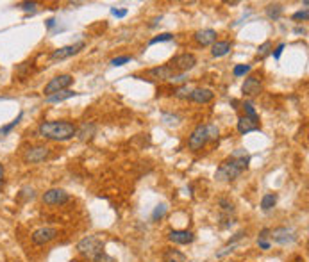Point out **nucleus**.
Listing matches in <instances>:
<instances>
[{"instance_id":"6e6552de","label":"nucleus","mask_w":309,"mask_h":262,"mask_svg":"<svg viewBox=\"0 0 309 262\" xmlns=\"http://www.w3.org/2000/svg\"><path fill=\"white\" fill-rule=\"evenodd\" d=\"M207 141L209 139H207V129H206V125H197L195 131L191 132V136L188 137V147L189 150H200Z\"/></svg>"},{"instance_id":"473e14b6","label":"nucleus","mask_w":309,"mask_h":262,"mask_svg":"<svg viewBox=\"0 0 309 262\" xmlns=\"http://www.w3.org/2000/svg\"><path fill=\"white\" fill-rule=\"evenodd\" d=\"M129 61H131V55H120V57H115V59L111 61V65L121 66V65H125V63H129Z\"/></svg>"},{"instance_id":"bb28decb","label":"nucleus","mask_w":309,"mask_h":262,"mask_svg":"<svg viewBox=\"0 0 309 262\" xmlns=\"http://www.w3.org/2000/svg\"><path fill=\"white\" fill-rule=\"evenodd\" d=\"M250 70H252V66L250 65H236L234 66V70H232V73H234V77H241V75H245V73H249Z\"/></svg>"},{"instance_id":"393cba45","label":"nucleus","mask_w":309,"mask_h":262,"mask_svg":"<svg viewBox=\"0 0 309 262\" xmlns=\"http://www.w3.org/2000/svg\"><path fill=\"white\" fill-rule=\"evenodd\" d=\"M243 109H245V116H247V118L259 120V118H258V113H256V109H254V105L250 104V102H245V104H243Z\"/></svg>"},{"instance_id":"ddd939ff","label":"nucleus","mask_w":309,"mask_h":262,"mask_svg":"<svg viewBox=\"0 0 309 262\" xmlns=\"http://www.w3.org/2000/svg\"><path fill=\"white\" fill-rule=\"evenodd\" d=\"M261 79L256 75H250L245 79V82H243L241 86V91L243 95H247V97H256V95L261 93Z\"/></svg>"},{"instance_id":"72a5a7b5","label":"nucleus","mask_w":309,"mask_h":262,"mask_svg":"<svg viewBox=\"0 0 309 262\" xmlns=\"http://www.w3.org/2000/svg\"><path fill=\"white\" fill-rule=\"evenodd\" d=\"M308 16H309V13H308V9H302V11H297L295 15H293V20H302V22H306L308 20Z\"/></svg>"},{"instance_id":"e433bc0d","label":"nucleus","mask_w":309,"mask_h":262,"mask_svg":"<svg viewBox=\"0 0 309 262\" xmlns=\"http://www.w3.org/2000/svg\"><path fill=\"white\" fill-rule=\"evenodd\" d=\"M282 50H284V43H281V45H279V47H277L275 50H274V52H272V54H274V57H275V59H279V57H281Z\"/></svg>"},{"instance_id":"9b49d317","label":"nucleus","mask_w":309,"mask_h":262,"mask_svg":"<svg viewBox=\"0 0 309 262\" xmlns=\"http://www.w3.org/2000/svg\"><path fill=\"white\" fill-rule=\"evenodd\" d=\"M68 193L63 191V189H49V191L43 195V203L47 205H61V203H67L68 202Z\"/></svg>"},{"instance_id":"423d86ee","label":"nucleus","mask_w":309,"mask_h":262,"mask_svg":"<svg viewBox=\"0 0 309 262\" xmlns=\"http://www.w3.org/2000/svg\"><path fill=\"white\" fill-rule=\"evenodd\" d=\"M270 239L277 245H292L297 241V234H295V230L288 229V227H277V229L270 230Z\"/></svg>"},{"instance_id":"c85d7f7f","label":"nucleus","mask_w":309,"mask_h":262,"mask_svg":"<svg viewBox=\"0 0 309 262\" xmlns=\"http://www.w3.org/2000/svg\"><path fill=\"white\" fill-rule=\"evenodd\" d=\"M165 213H166V205L161 203V205H157V207L154 209V213H152V219L157 221V219H161L163 216H165Z\"/></svg>"},{"instance_id":"aec40b11","label":"nucleus","mask_w":309,"mask_h":262,"mask_svg":"<svg viewBox=\"0 0 309 262\" xmlns=\"http://www.w3.org/2000/svg\"><path fill=\"white\" fill-rule=\"evenodd\" d=\"M163 262H186V255L181 250L175 248H168L163 253Z\"/></svg>"},{"instance_id":"7ed1b4c3","label":"nucleus","mask_w":309,"mask_h":262,"mask_svg":"<svg viewBox=\"0 0 309 262\" xmlns=\"http://www.w3.org/2000/svg\"><path fill=\"white\" fill-rule=\"evenodd\" d=\"M77 250L81 255L95 261L100 253H104V241L100 239L99 235H88V237H84V239L79 241Z\"/></svg>"},{"instance_id":"0eeeda50","label":"nucleus","mask_w":309,"mask_h":262,"mask_svg":"<svg viewBox=\"0 0 309 262\" xmlns=\"http://www.w3.org/2000/svg\"><path fill=\"white\" fill-rule=\"evenodd\" d=\"M50 157V148L49 147H41V145H36V147H31L29 150H25L23 153V161L31 164L36 163H43L45 159Z\"/></svg>"},{"instance_id":"dca6fc26","label":"nucleus","mask_w":309,"mask_h":262,"mask_svg":"<svg viewBox=\"0 0 309 262\" xmlns=\"http://www.w3.org/2000/svg\"><path fill=\"white\" fill-rule=\"evenodd\" d=\"M213 98H215V93L211 89H207V87H195L191 95H189V100H193L197 104H207Z\"/></svg>"},{"instance_id":"5701e85b","label":"nucleus","mask_w":309,"mask_h":262,"mask_svg":"<svg viewBox=\"0 0 309 262\" xmlns=\"http://www.w3.org/2000/svg\"><path fill=\"white\" fill-rule=\"evenodd\" d=\"M77 134H79V139L86 141V139H89V137L95 134V125L93 123H84V125L77 131Z\"/></svg>"},{"instance_id":"f03ea898","label":"nucleus","mask_w":309,"mask_h":262,"mask_svg":"<svg viewBox=\"0 0 309 262\" xmlns=\"http://www.w3.org/2000/svg\"><path fill=\"white\" fill-rule=\"evenodd\" d=\"M249 163H250V157H240V159H227L223 163L220 164V168L216 169L215 173V179L218 182H231V180H236L238 177L245 171V169L249 168Z\"/></svg>"},{"instance_id":"f704fd0d","label":"nucleus","mask_w":309,"mask_h":262,"mask_svg":"<svg viewBox=\"0 0 309 262\" xmlns=\"http://www.w3.org/2000/svg\"><path fill=\"white\" fill-rule=\"evenodd\" d=\"M127 9H116V7H111V15L116 18H123V16H127Z\"/></svg>"},{"instance_id":"7c9ffc66","label":"nucleus","mask_w":309,"mask_h":262,"mask_svg":"<svg viewBox=\"0 0 309 262\" xmlns=\"http://www.w3.org/2000/svg\"><path fill=\"white\" fill-rule=\"evenodd\" d=\"M18 7L22 11H36L38 9V2H23V4H18Z\"/></svg>"},{"instance_id":"f257e3e1","label":"nucleus","mask_w":309,"mask_h":262,"mask_svg":"<svg viewBox=\"0 0 309 262\" xmlns=\"http://www.w3.org/2000/svg\"><path fill=\"white\" fill-rule=\"evenodd\" d=\"M38 134L50 141H68L77 134V127L72 121H43L38 127Z\"/></svg>"},{"instance_id":"a211bd4d","label":"nucleus","mask_w":309,"mask_h":262,"mask_svg":"<svg viewBox=\"0 0 309 262\" xmlns=\"http://www.w3.org/2000/svg\"><path fill=\"white\" fill-rule=\"evenodd\" d=\"M232 49V43L231 41H215L213 43V49H211V54L213 57H223L231 52Z\"/></svg>"},{"instance_id":"4c0bfd02","label":"nucleus","mask_w":309,"mask_h":262,"mask_svg":"<svg viewBox=\"0 0 309 262\" xmlns=\"http://www.w3.org/2000/svg\"><path fill=\"white\" fill-rule=\"evenodd\" d=\"M258 245H259L261 250H270V243L265 239H258Z\"/></svg>"},{"instance_id":"a878e982","label":"nucleus","mask_w":309,"mask_h":262,"mask_svg":"<svg viewBox=\"0 0 309 262\" xmlns=\"http://www.w3.org/2000/svg\"><path fill=\"white\" fill-rule=\"evenodd\" d=\"M173 39V34L170 33H165V34H159V36H155L149 41V45H155V43H163V41H172Z\"/></svg>"},{"instance_id":"4468645a","label":"nucleus","mask_w":309,"mask_h":262,"mask_svg":"<svg viewBox=\"0 0 309 262\" xmlns=\"http://www.w3.org/2000/svg\"><path fill=\"white\" fill-rule=\"evenodd\" d=\"M168 239L172 243H175V245H189V243L195 241V235L189 230H172L168 234Z\"/></svg>"},{"instance_id":"2eb2a0df","label":"nucleus","mask_w":309,"mask_h":262,"mask_svg":"<svg viewBox=\"0 0 309 262\" xmlns=\"http://www.w3.org/2000/svg\"><path fill=\"white\" fill-rule=\"evenodd\" d=\"M193 38L200 47H209V45H213L216 41V31H213V29H202V31L195 33Z\"/></svg>"},{"instance_id":"9d476101","label":"nucleus","mask_w":309,"mask_h":262,"mask_svg":"<svg viewBox=\"0 0 309 262\" xmlns=\"http://www.w3.org/2000/svg\"><path fill=\"white\" fill-rule=\"evenodd\" d=\"M57 237V230L52 229V227H41V229L34 230L33 235H31V239H33L34 245H47L50 241H54Z\"/></svg>"},{"instance_id":"20e7f679","label":"nucleus","mask_w":309,"mask_h":262,"mask_svg":"<svg viewBox=\"0 0 309 262\" xmlns=\"http://www.w3.org/2000/svg\"><path fill=\"white\" fill-rule=\"evenodd\" d=\"M73 82V77L72 75H57L54 77V79H50V82L45 86L43 93L47 95V97H52V95L59 93V91H65V89H68V86Z\"/></svg>"},{"instance_id":"ea45409f","label":"nucleus","mask_w":309,"mask_h":262,"mask_svg":"<svg viewBox=\"0 0 309 262\" xmlns=\"http://www.w3.org/2000/svg\"><path fill=\"white\" fill-rule=\"evenodd\" d=\"M54 25H55V20H54V18H49V20H47V27L52 29Z\"/></svg>"},{"instance_id":"6ab92c4d","label":"nucleus","mask_w":309,"mask_h":262,"mask_svg":"<svg viewBox=\"0 0 309 262\" xmlns=\"http://www.w3.org/2000/svg\"><path fill=\"white\" fill-rule=\"evenodd\" d=\"M77 91H72V89H65V91H59V93L52 95V97H47L45 102L47 104H57V102H65L68 98H73V97H77Z\"/></svg>"},{"instance_id":"a19ab883","label":"nucleus","mask_w":309,"mask_h":262,"mask_svg":"<svg viewBox=\"0 0 309 262\" xmlns=\"http://www.w3.org/2000/svg\"><path fill=\"white\" fill-rule=\"evenodd\" d=\"M2 177H4V168H2V164H0V180H2Z\"/></svg>"},{"instance_id":"f3484780","label":"nucleus","mask_w":309,"mask_h":262,"mask_svg":"<svg viewBox=\"0 0 309 262\" xmlns=\"http://www.w3.org/2000/svg\"><path fill=\"white\" fill-rule=\"evenodd\" d=\"M238 131L241 134H249V132L259 131V120H252V118H247V116H241L238 120Z\"/></svg>"},{"instance_id":"b1692460","label":"nucleus","mask_w":309,"mask_h":262,"mask_svg":"<svg viewBox=\"0 0 309 262\" xmlns=\"http://www.w3.org/2000/svg\"><path fill=\"white\" fill-rule=\"evenodd\" d=\"M191 91H193V87H189L188 84L186 86H181L179 89H177L175 93V98H189V95H191Z\"/></svg>"},{"instance_id":"39448f33","label":"nucleus","mask_w":309,"mask_h":262,"mask_svg":"<svg viewBox=\"0 0 309 262\" xmlns=\"http://www.w3.org/2000/svg\"><path fill=\"white\" fill-rule=\"evenodd\" d=\"M195 65H197V57H195L193 54H179L175 55L173 59L168 63V66H170L173 71H181V73H184V71L191 70V68H195Z\"/></svg>"},{"instance_id":"c9c22d12","label":"nucleus","mask_w":309,"mask_h":262,"mask_svg":"<svg viewBox=\"0 0 309 262\" xmlns=\"http://www.w3.org/2000/svg\"><path fill=\"white\" fill-rule=\"evenodd\" d=\"M22 196H25V198H34L36 195H34V189H33V187H23V189H22Z\"/></svg>"},{"instance_id":"f8f14e48","label":"nucleus","mask_w":309,"mask_h":262,"mask_svg":"<svg viewBox=\"0 0 309 262\" xmlns=\"http://www.w3.org/2000/svg\"><path fill=\"white\" fill-rule=\"evenodd\" d=\"M147 73H149V77L150 79H154V81H172L173 75H175V71L172 70L168 65H161V66H155V68H150Z\"/></svg>"},{"instance_id":"1a4fd4ad","label":"nucleus","mask_w":309,"mask_h":262,"mask_svg":"<svg viewBox=\"0 0 309 262\" xmlns=\"http://www.w3.org/2000/svg\"><path fill=\"white\" fill-rule=\"evenodd\" d=\"M86 45L83 41H79L75 45H67V47H61V49L54 50L52 54H50V59L52 61H63V59H68V57H72V55L79 54L81 50L84 49Z\"/></svg>"},{"instance_id":"58836bf2","label":"nucleus","mask_w":309,"mask_h":262,"mask_svg":"<svg viewBox=\"0 0 309 262\" xmlns=\"http://www.w3.org/2000/svg\"><path fill=\"white\" fill-rule=\"evenodd\" d=\"M268 237H270V230L268 229H263L261 230V234H259V239H268Z\"/></svg>"},{"instance_id":"2f4dec72","label":"nucleus","mask_w":309,"mask_h":262,"mask_svg":"<svg viewBox=\"0 0 309 262\" xmlns=\"http://www.w3.org/2000/svg\"><path fill=\"white\" fill-rule=\"evenodd\" d=\"M206 129H207V139H216L218 134H220V131H218L216 125H206Z\"/></svg>"},{"instance_id":"4be33fe9","label":"nucleus","mask_w":309,"mask_h":262,"mask_svg":"<svg viewBox=\"0 0 309 262\" xmlns=\"http://www.w3.org/2000/svg\"><path fill=\"white\" fill-rule=\"evenodd\" d=\"M282 13H284V7L281 4H270V6L266 7V16L270 18V20H279Z\"/></svg>"},{"instance_id":"412c9836","label":"nucleus","mask_w":309,"mask_h":262,"mask_svg":"<svg viewBox=\"0 0 309 262\" xmlns=\"http://www.w3.org/2000/svg\"><path fill=\"white\" fill-rule=\"evenodd\" d=\"M275 203H277V195H274V193H268V195H265V196L261 198V209L266 211V213L275 207Z\"/></svg>"},{"instance_id":"c756f323","label":"nucleus","mask_w":309,"mask_h":262,"mask_svg":"<svg viewBox=\"0 0 309 262\" xmlns=\"http://www.w3.org/2000/svg\"><path fill=\"white\" fill-rule=\"evenodd\" d=\"M270 50H272V43L270 41H265V43L258 49V55H259V57H266V55L270 54Z\"/></svg>"},{"instance_id":"cd10ccee","label":"nucleus","mask_w":309,"mask_h":262,"mask_svg":"<svg viewBox=\"0 0 309 262\" xmlns=\"http://www.w3.org/2000/svg\"><path fill=\"white\" fill-rule=\"evenodd\" d=\"M22 116H23V113H20V115L17 116V120H15V121H11V123H9V125L2 127V129H0V134H2V136H4V134H7V132H9V131H13V129H15V127H17L18 123H20V120H22Z\"/></svg>"}]
</instances>
